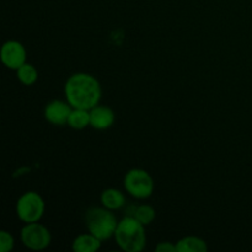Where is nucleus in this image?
I'll list each match as a JSON object with an SVG mask.
<instances>
[{"mask_svg": "<svg viewBox=\"0 0 252 252\" xmlns=\"http://www.w3.org/2000/svg\"><path fill=\"white\" fill-rule=\"evenodd\" d=\"M64 94L73 108L91 110L100 103L102 89L100 81L91 74L75 73L66 80Z\"/></svg>", "mask_w": 252, "mask_h": 252, "instance_id": "nucleus-1", "label": "nucleus"}, {"mask_svg": "<svg viewBox=\"0 0 252 252\" xmlns=\"http://www.w3.org/2000/svg\"><path fill=\"white\" fill-rule=\"evenodd\" d=\"M113 238L121 250L126 252H140L144 250L147 245L145 225H143L134 217L126 216L118 221Z\"/></svg>", "mask_w": 252, "mask_h": 252, "instance_id": "nucleus-2", "label": "nucleus"}, {"mask_svg": "<svg viewBox=\"0 0 252 252\" xmlns=\"http://www.w3.org/2000/svg\"><path fill=\"white\" fill-rule=\"evenodd\" d=\"M84 221L89 233L105 241L115 236L118 220L113 211L106 207H91L85 212Z\"/></svg>", "mask_w": 252, "mask_h": 252, "instance_id": "nucleus-3", "label": "nucleus"}, {"mask_svg": "<svg viewBox=\"0 0 252 252\" xmlns=\"http://www.w3.org/2000/svg\"><path fill=\"white\" fill-rule=\"evenodd\" d=\"M15 211H16L17 218L25 224L36 223L41 220L43 217L46 203L38 192L27 191L19 197Z\"/></svg>", "mask_w": 252, "mask_h": 252, "instance_id": "nucleus-4", "label": "nucleus"}, {"mask_svg": "<svg viewBox=\"0 0 252 252\" xmlns=\"http://www.w3.org/2000/svg\"><path fill=\"white\" fill-rule=\"evenodd\" d=\"M125 189L137 199H147L154 192V180L148 171L143 169H132L123 179Z\"/></svg>", "mask_w": 252, "mask_h": 252, "instance_id": "nucleus-5", "label": "nucleus"}, {"mask_svg": "<svg viewBox=\"0 0 252 252\" xmlns=\"http://www.w3.org/2000/svg\"><path fill=\"white\" fill-rule=\"evenodd\" d=\"M20 238L24 246L32 251H42L51 245V231L44 225L36 223L25 224L20 231Z\"/></svg>", "mask_w": 252, "mask_h": 252, "instance_id": "nucleus-6", "label": "nucleus"}, {"mask_svg": "<svg viewBox=\"0 0 252 252\" xmlns=\"http://www.w3.org/2000/svg\"><path fill=\"white\" fill-rule=\"evenodd\" d=\"M0 58L7 69L16 71L20 66L26 63V49L21 42L10 39L1 46Z\"/></svg>", "mask_w": 252, "mask_h": 252, "instance_id": "nucleus-7", "label": "nucleus"}, {"mask_svg": "<svg viewBox=\"0 0 252 252\" xmlns=\"http://www.w3.org/2000/svg\"><path fill=\"white\" fill-rule=\"evenodd\" d=\"M73 107L68 101L53 100L44 107V118L54 126H64L68 123Z\"/></svg>", "mask_w": 252, "mask_h": 252, "instance_id": "nucleus-8", "label": "nucleus"}, {"mask_svg": "<svg viewBox=\"0 0 252 252\" xmlns=\"http://www.w3.org/2000/svg\"><path fill=\"white\" fill-rule=\"evenodd\" d=\"M115 123V112L107 106L97 105L90 110V126L97 130H106Z\"/></svg>", "mask_w": 252, "mask_h": 252, "instance_id": "nucleus-9", "label": "nucleus"}, {"mask_svg": "<svg viewBox=\"0 0 252 252\" xmlns=\"http://www.w3.org/2000/svg\"><path fill=\"white\" fill-rule=\"evenodd\" d=\"M101 243L102 240L91 233L81 234L74 239L71 249L74 252H95L101 248Z\"/></svg>", "mask_w": 252, "mask_h": 252, "instance_id": "nucleus-10", "label": "nucleus"}, {"mask_svg": "<svg viewBox=\"0 0 252 252\" xmlns=\"http://www.w3.org/2000/svg\"><path fill=\"white\" fill-rule=\"evenodd\" d=\"M101 204L106 208L111 209V211H117L125 207L126 204V197L120 189H106L105 191L101 193L100 197Z\"/></svg>", "mask_w": 252, "mask_h": 252, "instance_id": "nucleus-11", "label": "nucleus"}, {"mask_svg": "<svg viewBox=\"0 0 252 252\" xmlns=\"http://www.w3.org/2000/svg\"><path fill=\"white\" fill-rule=\"evenodd\" d=\"M177 252H206L208 245L198 236H185L176 243Z\"/></svg>", "mask_w": 252, "mask_h": 252, "instance_id": "nucleus-12", "label": "nucleus"}, {"mask_svg": "<svg viewBox=\"0 0 252 252\" xmlns=\"http://www.w3.org/2000/svg\"><path fill=\"white\" fill-rule=\"evenodd\" d=\"M66 125L76 130H81L84 129V128H86L88 126H90V110L73 108Z\"/></svg>", "mask_w": 252, "mask_h": 252, "instance_id": "nucleus-13", "label": "nucleus"}, {"mask_svg": "<svg viewBox=\"0 0 252 252\" xmlns=\"http://www.w3.org/2000/svg\"><path fill=\"white\" fill-rule=\"evenodd\" d=\"M16 76L20 83L26 86H31L38 80V71L32 64L25 63L16 70Z\"/></svg>", "mask_w": 252, "mask_h": 252, "instance_id": "nucleus-14", "label": "nucleus"}, {"mask_svg": "<svg viewBox=\"0 0 252 252\" xmlns=\"http://www.w3.org/2000/svg\"><path fill=\"white\" fill-rule=\"evenodd\" d=\"M134 218H137L143 225L148 226L154 221L157 213H155V209L153 208L149 204H142V206H138L134 211Z\"/></svg>", "mask_w": 252, "mask_h": 252, "instance_id": "nucleus-15", "label": "nucleus"}, {"mask_svg": "<svg viewBox=\"0 0 252 252\" xmlns=\"http://www.w3.org/2000/svg\"><path fill=\"white\" fill-rule=\"evenodd\" d=\"M15 240L14 236L10 234V231L1 230L0 231V251L10 252L14 249Z\"/></svg>", "mask_w": 252, "mask_h": 252, "instance_id": "nucleus-16", "label": "nucleus"}, {"mask_svg": "<svg viewBox=\"0 0 252 252\" xmlns=\"http://www.w3.org/2000/svg\"><path fill=\"white\" fill-rule=\"evenodd\" d=\"M157 252H177L176 244L170 243V241H161L155 246Z\"/></svg>", "mask_w": 252, "mask_h": 252, "instance_id": "nucleus-17", "label": "nucleus"}]
</instances>
